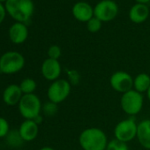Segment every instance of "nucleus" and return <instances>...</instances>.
<instances>
[{"instance_id": "nucleus-1", "label": "nucleus", "mask_w": 150, "mask_h": 150, "mask_svg": "<svg viewBox=\"0 0 150 150\" xmlns=\"http://www.w3.org/2000/svg\"><path fill=\"white\" fill-rule=\"evenodd\" d=\"M108 142L104 132L96 127L85 129L79 137V143L83 150H106Z\"/></svg>"}, {"instance_id": "nucleus-2", "label": "nucleus", "mask_w": 150, "mask_h": 150, "mask_svg": "<svg viewBox=\"0 0 150 150\" xmlns=\"http://www.w3.org/2000/svg\"><path fill=\"white\" fill-rule=\"evenodd\" d=\"M6 13L16 21L27 23L34 14L35 5L32 0H7L5 3Z\"/></svg>"}, {"instance_id": "nucleus-3", "label": "nucleus", "mask_w": 150, "mask_h": 150, "mask_svg": "<svg viewBox=\"0 0 150 150\" xmlns=\"http://www.w3.org/2000/svg\"><path fill=\"white\" fill-rule=\"evenodd\" d=\"M25 57L18 51H7L0 57V72L14 74L23 69Z\"/></svg>"}, {"instance_id": "nucleus-4", "label": "nucleus", "mask_w": 150, "mask_h": 150, "mask_svg": "<svg viewBox=\"0 0 150 150\" xmlns=\"http://www.w3.org/2000/svg\"><path fill=\"white\" fill-rule=\"evenodd\" d=\"M42 103L40 98L35 94L23 95L19 103V110L25 119L33 120L41 114Z\"/></svg>"}, {"instance_id": "nucleus-5", "label": "nucleus", "mask_w": 150, "mask_h": 150, "mask_svg": "<svg viewBox=\"0 0 150 150\" xmlns=\"http://www.w3.org/2000/svg\"><path fill=\"white\" fill-rule=\"evenodd\" d=\"M120 104L124 112L129 116H135L142 110L143 96L134 89H132L122 95Z\"/></svg>"}, {"instance_id": "nucleus-6", "label": "nucleus", "mask_w": 150, "mask_h": 150, "mask_svg": "<svg viewBox=\"0 0 150 150\" xmlns=\"http://www.w3.org/2000/svg\"><path fill=\"white\" fill-rule=\"evenodd\" d=\"M71 85L64 79H58L53 81L47 91L49 101L54 103H60L64 102L70 95Z\"/></svg>"}, {"instance_id": "nucleus-7", "label": "nucleus", "mask_w": 150, "mask_h": 150, "mask_svg": "<svg viewBox=\"0 0 150 150\" xmlns=\"http://www.w3.org/2000/svg\"><path fill=\"white\" fill-rule=\"evenodd\" d=\"M137 130L138 125L136 124L134 118L130 117L124 119L120 121L114 128L115 139L127 143L137 137Z\"/></svg>"}, {"instance_id": "nucleus-8", "label": "nucleus", "mask_w": 150, "mask_h": 150, "mask_svg": "<svg viewBox=\"0 0 150 150\" xmlns=\"http://www.w3.org/2000/svg\"><path fill=\"white\" fill-rule=\"evenodd\" d=\"M118 6L113 0H102L94 8V16L102 22H108L116 18Z\"/></svg>"}, {"instance_id": "nucleus-9", "label": "nucleus", "mask_w": 150, "mask_h": 150, "mask_svg": "<svg viewBox=\"0 0 150 150\" xmlns=\"http://www.w3.org/2000/svg\"><path fill=\"white\" fill-rule=\"evenodd\" d=\"M111 88L119 93H126L133 88V78L124 71H117L114 72L110 79Z\"/></svg>"}, {"instance_id": "nucleus-10", "label": "nucleus", "mask_w": 150, "mask_h": 150, "mask_svg": "<svg viewBox=\"0 0 150 150\" xmlns=\"http://www.w3.org/2000/svg\"><path fill=\"white\" fill-rule=\"evenodd\" d=\"M41 71L42 76L47 81L53 82L59 79V76L62 71L61 64L58 60L48 57L43 61L41 67Z\"/></svg>"}, {"instance_id": "nucleus-11", "label": "nucleus", "mask_w": 150, "mask_h": 150, "mask_svg": "<svg viewBox=\"0 0 150 150\" xmlns=\"http://www.w3.org/2000/svg\"><path fill=\"white\" fill-rule=\"evenodd\" d=\"M73 17L81 22H88L94 17V9L87 2H77L71 9Z\"/></svg>"}, {"instance_id": "nucleus-12", "label": "nucleus", "mask_w": 150, "mask_h": 150, "mask_svg": "<svg viewBox=\"0 0 150 150\" xmlns=\"http://www.w3.org/2000/svg\"><path fill=\"white\" fill-rule=\"evenodd\" d=\"M9 39L14 44H21L26 42L28 37V28L25 23L15 22L8 31Z\"/></svg>"}, {"instance_id": "nucleus-13", "label": "nucleus", "mask_w": 150, "mask_h": 150, "mask_svg": "<svg viewBox=\"0 0 150 150\" xmlns=\"http://www.w3.org/2000/svg\"><path fill=\"white\" fill-rule=\"evenodd\" d=\"M23 96V93L20 88V85L11 84L6 87L3 92V101L9 106H14L19 104L21 99Z\"/></svg>"}, {"instance_id": "nucleus-14", "label": "nucleus", "mask_w": 150, "mask_h": 150, "mask_svg": "<svg viewBox=\"0 0 150 150\" xmlns=\"http://www.w3.org/2000/svg\"><path fill=\"white\" fill-rule=\"evenodd\" d=\"M39 125L34 120L25 119V121L21 125L19 128L20 134L25 142H29L34 140L39 132Z\"/></svg>"}, {"instance_id": "nucleus-15", "label": "nucleus", "mask_w": 150, "mask_h": 150, "mask_svg": "<svg viewBox=\"0 0 150 150\" xmlns=\"http://www.w3.org/2000/svg\"><path fill=\"white\" fill-rule=\"evenodd\" d=\"M149 16V8L146 5L137 3L129 11V18L130 20L136 23L139 24L146 21Z\"/></svg>"}, {"instance_id": "nucleus-16", "label": "nucleus", "mask_w": 150, "mask_h": 150, "mask_svg": "<svg viewBox=\"0 0 150 150\" xmlns=\"http://www.w3.org/2000/svg\"><path fill=\"white\" fill-rule=\"evenodd\" d=\"M137 139L146 149H150V119H145L138 125Z\"/></svg>"}, {"instance_id": "nucleus-17", "label": "nucleus", "mask_w": 150, "mask_h": 150, "mask_svg": "<svg viewBox=\"0 0 150 150\" xmlns=\"http://www.w3.org/2000/svg\"><path fill=\"white\" fill-rule=\"evenodd\" d=\"M150 87V76L146 73H139L133 79V89L140 94L147 92Z\"/></svg>"}, {"instance_id": "nucleus-18", "label": "nucleus", "mask_w": 150, "mask_h": 150, "mask_svg": "<svg viewBox=\"0 0 150 150\" xmlns=\"http://www.w3.org/2000/svg\"><path fill=\"white\" fill-rule=\"evenodd\" d=\"M6 142L9 146L13 148H19L21 147L23 143L25 142L23 139L21 138L19 130H12L8 132V134L6 137Z\"/></svg>"}, {"instance_id": "nucleus-19", "label": "nucleus", "mask_w": 150, "mask_h": 150, "mask_svg": "<svg viewBox=\"0 0 150 150\" xmlns=\"http://www.w3.org/2000/svg\"><path fill=\"white\" fill-rule=\"evenodd\" d=\"M37 87V84L35 80L31 78H26L24 79L21 84L20 88L23 93V95H29V94H34Z\"/></svg>"}, {"instance_id": "nucleus-20", "label": "nucleus", "mask_w": 150, "mask_h": 150, "mask_svg": "<svg viewBox=\"0 0 150 150\" xmlns=\"http://www.w3.org/2000/svg\"><path fill=\"white\" fill-rule=\"evenodd\" d=\"M106 150H129V148L125 142L113 139L108 142Z\"/></svg>"}, {"instance_id": "nucleus-21", "label": "nucleus", "mask_w": 150, "mask_h": 150, "mask_svg": "<svg viewBox=\"0 0 150 150\" xmlns=\"http://www.w3.org/2000/svg\"><path fill=\"white\" fill-rule=\"evenodd\" d=\"M57 103H54L50 101L45 103L43 105H42V110L43 111L44 115L48 116V117H52L54 116L57 112Z\"/></svg>"}, {"instance_id": "nucleus-22", "label": "nucleus", "mask_w": 150, "mask_h": 150, "mask_svg": "<svg viewBox=\"0 0 150 150\" xmlns=\"http://www.w3.org/2000/svg\"><path fill=\"white\" fill-rule=\"evenodd\" d=\"M87 28L90 33H96L102 28V21L94 16L90 21L87 22Z\"/></svg>"}, {"instance_id": "nucleus-23", "label": "nucleus", "mask_w": 150, "mask_h": 150, "mask_svg": "<svg viewBox=\"0 0 150 150\" xmlns=\"http://www.w3.org/2000/svg\"><path fill=\"white\" fill-rule=\"evenodd\" d=\"M61 54H62L61 49L57 45H51L48 50V57H49V58L58 60V58L61 57Z\"/></svg>"}, {"instance_id": "nucleus-24", "label": "nucleus", "mask_w": 150, "mask_h": 150, "mask_svg": "<svg viewBox=\"0 0 150 150\" xmlns=\"http://www.w3.org/2000/svg\"><path fill=\"white\" fill-rule=\"evenodd\" d=\"M10 132V125L8 121L0 117V138H5Z\"/></svg>"}, {"instance_id": "nucleus-25", "label": "nucleus", "mask_w": 150, "mask_h": 150, "mask_svg": "<svg viewBox=\"0 0 150 150\" xmlns=\"http://www.w3.org/2000/svg\"><path fill=\"white\" fill-rule=\"evenodd\" d=\"M67 75L69 78V82L71 85H77L80 81V74L76 70L67 71Z\"/></svg>"}, {"instance_id": "nucleus-26", "label": "nucleus", "mask_w": 150, "mask_h": 150, "mask_svg": "<svg viewBox=\"0 0 150 150\" xmlns=\"http://www.w3.org/2000/svg\"><path fill=\"white\" fill-rule=\"evenodd\" d=\"M6 13H6V7H5V4L0 3V24L5 21Z\"/></svg>"}, {"instance_id": "nucleus-27", "label": "nucleus", "mask_w": 150, "mask_h": 150, "mask_svg": "<svg viewBox=\"0 0 150 150\" xmlns=\"http://www.w3.org/2000/svg\"><path fill=\"white\" fill-rule=\"evenodd\" d=\"M33 120H34V121H35L38 125H40V124H42V116L40 114V115H38L37 117H35Z\"/></svg>"}, {"instance_id": "nucleus-28", "label": "nucleus", "mask_w": 150, "mask_h": 150, "mask_svg": "<svg viewBox=\"0 0 150 150\" xmlns=\"http://www.w3.org/2000/svg\"><path fill=\"white\" fill-rule=\"evenodd\" d=\"M135 1L137 3H139V4H144V5H146V3L150 2V0H135Z\"/></svg>"}, {"instance_id": "nucleus-29", "label": "nucleus", "mask_w": 150, "mask_h": 150, "mask_svg": "<svg viewBox=\"0 0 150 150\" xmlns=\"http://www.w3.org/2000/svg\"><path fill=\"white\" fill-rule=\"evenodd\" d=\"M40 150H56V149H54L53 147H50V146H43Z\"/></svg>"}, {"instance_id": "nucleus-30", "label": "nucleus", "mask_w": 150, "mask_h": 150, "mask_svg": "<svg viewBox=\"0 0 150 150\" xmlns=\"http://www.w3.org/2000/svg\"><path fill=\"white\" fill-rule=\"evenodd\" d=\"M146 96H147V98H148L149 101H150V87H149V88H148V90H147V92H146Z\"/></svg>"}, {"instance_id": "nucleus-31", "label": "nucleus", "mask_w": 150, "mask_h": 150, "mask_svg": "<svg viewBox=\"0 0 150 150\" xmlns=\"http://www.w3.org/2000/svg\"><path fill=\"white\" fill-rule=\"evenodd\" d=\"M7 1V0H0V3H2V4H5L6 2Z\"/></svg>"}]
</instances>
